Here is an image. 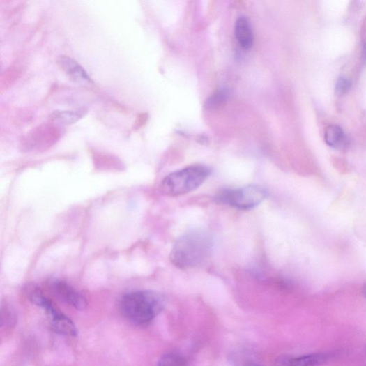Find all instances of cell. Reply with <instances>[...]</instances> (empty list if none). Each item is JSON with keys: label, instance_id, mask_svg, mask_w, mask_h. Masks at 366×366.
<instances>
[{"label": "cell", "instance_id": "1", "mask_svg": "<svg viewBox=\"0 0 366 366\" xmlns=\"http://www.w3.org/2000/svg\"><path fill=\"white\" fill-rule=\"evenodd\" d=\"M213 240L204 230H192L181 236L171 252L172 264L183 270L199 266L208 259L213 250Z\"/></svg>", "mask_w": 366, "mask_h": 366}, {"label": "cell", "instance_id": "2", "mask_svg": "<svg viewBox=\"0 0 366 366\" xmlns=\"http://www.w3.org/2000/svg\"><path fill=\"white\" fill-rule=\"evenodd\" d=\"M165 298L151 291L131 292L123 296L120 302L123 316L136 326H146L160 313Z\"/></svg>", "mask_w": 366, "mask_h": 366}, {"label": "cell", "instance_id": "3", "mask_svg": "<svg viewBox=\"0 0 366 366\" xmlns=\"http://www.w3.org/2000/svg\"><path fill=\"white\" fill-rule=\"evenodd\" d=\"M210 174V169L204 165L189 166L165 177L160 190L169 197L183 195L201 186Z\"/></svg>", "mask_w": 366, "mask_h": 366}, {"label": "cell", "instance_id": "4", "mask_svg": "<svg viewBox=\"0 0 366 366\" xmlns=\"http://www.w3.org/2000/svg\"><path fill=\"white\" fill-rule=\"evenodd\" d=\"M268 196L266 188L247 185L239 188L224 189L215 196L216 203L239 210H250L261 204Z\"/></svg>", "mask_w": 366, "mask_h": 366}, {"label": "cell", "instance_id": "5", "mask_svg": "<svg viewBox=\"0 0 366 366\" xmlns=\"http://www.w3.org/2000/svg\"><path fill=\"white\" fill-rule=\"evenodd\" d=\"M29 298L47 313L54 332L63 335L76 336L77 330L73 321L62 313L41 291L37 289H32L29 293Z\"/></svg>", "mask_w": 366, "mask_h": 366}, {"label": "cell", "instance_id": "6", "mask_svg": "<svg viewBox=\"0 0 366 366\" xmlns=\"http://www.w3.org/2000/svg\"><path fill=\"white\" fill-rule=\"evenodd\" d=\"M50 287L56 296L73 307L79 311L87 308L89 302L86 298L64 281L53 280Z\"/></svg>", "mask_w": 366, "mask_h": 366}, {"label": "cell", "instance_id": "7", "mask_svg": "<svg viewBox=\"0 0 366 366\" xmlns=\"http://www.w3.org/2000/svg\"><path fill=\"white\" fill-rule=\"evenodd\" d=\"M61 136L59 128L52 124L40 125L34 129L25 137L26 144L33 146L43 147L50 146L57 142Z\"/></svg>", "mask_w": 366, "mask_h": 366}, {"label": "cell", "instance_id": "8", "mask_svg": "<svg viewBox=\"0 0 366 366\" xmlns=\"http://www.w3.org/2000/svg\"><path fill=\"white\" fill-rule=\"evenodd\" d=\"M57 63L63 73L73 82L80 84H86V86L93 83V80L86 70L68 56H60L57 60Z\"/></svg>", "mask_w": 366, "mask_h": 366}, {"label": "cell", "instance_id": "9", "mask_svg": "<svg viewBox=\"0 0 366 366\" xmlns=\"http://www.w3.org/2000/svg\"><path fill=\"white\" fill-rule=\"evenodd\" d=\"M235 34L240 45L248 49L253 44V33L250 21L245 17H239L235 26Z\"/></svg>", "mask_w": 366, "mask_h": 366}, {"label": "cell", "instance_id": "10", "mask_svg": "<svg viewBox=\"0 0 366 366\" xmlns=\"http://www.w3.org/2000/svg\"><path fill=\"white\" fill-rule=\"evenodd\" d=\"M325 142L333 148H341L346 144V136L343 129L337 125H330L325 129Z\"/></svg>", "mask_w": 366, "mask_h": 366}, {"label": "cell", "instance_id": "11", "mask_svg": "<svg viewBox=\"0 0 366 366\" xmlns=\"http://www.w3.org/2000/svg\"><path fill=\"white\" fill-rule=\"evenodd\" d=\"M87 112L84 109L69 111H55L51 116L53 121L63 125H71L86 116Z\"/></svg>", "mask_w": 366, "mask_h": 366}, {"label": "cell", "instance_id": "12", "mask_svg": "<svg viewBox=\"0 0 366 366\" xmlns=\"http://www.w3.org/2000/svg\"><path fill=\"white\" fill-rule=\"evenodd\" d=\"M328 356L323 353H312L290 359L289 366H319L327 361Z\"/></svg>", "mask_w": 366, "mask_h": 366}, {"label": "cell", "instance_id": "13", "mask_svg": "<svg viewBox=\"0 0 366 366\" xmlns=\"http://www.w3.org/2000/svg\"><path fill=\"white\" fill-rule=\"evenodd\" d=\"M185 358L176 353L164 354L158 360L157 366H187Z\"/></svg>", "mask_w": 366, "mask_h": 366}, {"label": "cell", "instance_id": "14", "mask_svg": "<svg viewBox=\"0 0 366 366\" xmlns=\"http://www.w3.org/2000/svg\"><path fill=\"white\" fill-rule=\"evenodd\" d=\"M351 87V81L346 77H342L336 82L335 93L337 96L342 97L346 95L350 91Z\"/></svg>", "mask_w": 366, "mask_h": 366}, {"label": "cell", "instance_id": "15", "mask_svg": "<svg viewBox=\"0 0 366 366\" xmlns=\"http://www.w3.org/2000/svg\"><path fill=\"white\" fill-rule=\"evenodd\" d=\"M229 97L227 91H220L208 100V107H215L227 100Z\"/></svg>", "mask_w": 366, "mask_h": 366}, {"label": "cell", "instance_id": "16", "mask_svg": "<svg viewBox=\"0 0 366 366\" xmlns=\"http://www.w3.org/2000/svg\"><path fill=\"white\" fill-rule=\"evenodd\" d=\"M246 366H261V365H257V364H254V363H252V364H248Z\"/></svg>", "mask_w": 366, "mask_h": 366}, {"label": "cell", "instance_id": "17", "mask_svg": "<svg viewBox=\"0 0 366 366\" xmlns=\"http://www.w3.org/2000/svg\"><path fill=\"white\" fill-rule=\"evenodd\" d=\"M364 295H365V297L366 298V285L364 287Z\"/></svg>", "mask_w": 366, "mask_h": 366}]
</instances>
